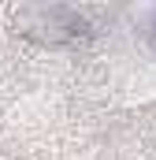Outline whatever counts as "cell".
<instances>
[{
    "mask_svg": "<svg viewBox=\"0 0 156 160\" xmlns=\"http://www.w3.org/2000/svg\"><path fill=\"white\" fill-rule=\"evenodd\" d=\"M11 30L41 48H67L89 34V19L71 4H19L11 11Z\"/></svg>",
    "mask_w": 156,
    "mask_h": 160,
    "instance_id": "cell-1",
    "label": "cell"
}]
</instances>
